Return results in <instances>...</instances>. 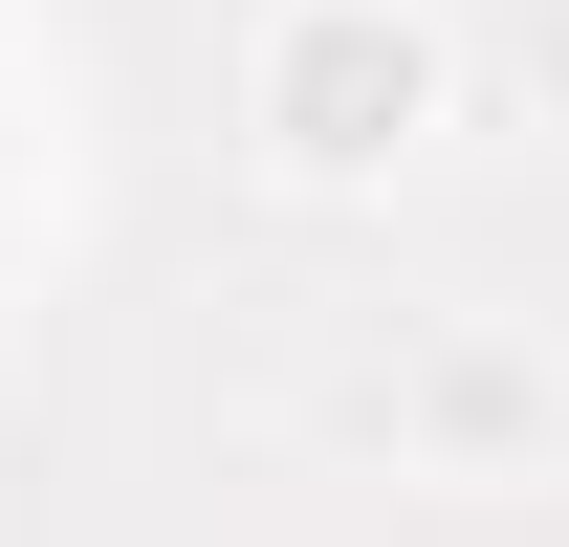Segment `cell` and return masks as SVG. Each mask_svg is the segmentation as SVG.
I'll return each instance as SVG.
<instances>
[{
  "label": "cell",
  "mask_w": 569,
  "mask_h": 547,
  "mask_svg": "<svg viewBox=\"0 0 569 547\" xmlns=\"http://www.w3.org/2000/svg\"><path fill=\"white\" fill-rule=\"evenodd\" d=\"M241 132H263L284 198H395V176L460 132V22H438V0H263Z\"/></svg>",
  "instance_id": "obj_1"
},
{
  "label": "cell",
  "mask_w": 569,
  "mask_h": 547,
  "mask_svg": "<svg viewBox=\"0 0 569 547\" xmlns=\"http://www.w3.org/2000/svg\"><path fill=\"white\" fill-rule=\"evenodd\" d=\"M395 438H438L460 481H526V460H548V372H526V329L417 350V372H395Z\"/></svg>",
  "instance_id": "obj_2"
}]
</instances>
